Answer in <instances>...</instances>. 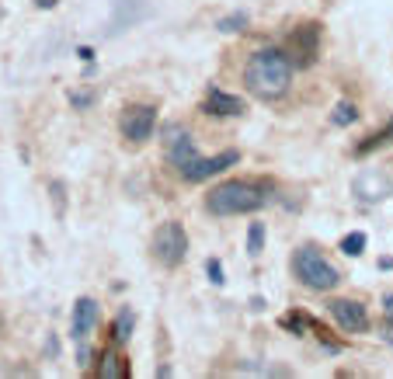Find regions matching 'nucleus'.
I'll list each match as a JSON object with an SVG mask.
<instances>
[{
    "label": "nucleus",
    "instance_id": "1",
    "mask_svg": "<svg viewBox=\"0 0 393 379\" xmlns=\"http://www.w3.org/2000/svg\"><path fill=\"white\" fill-rule=\"evenodd\" d=\"M244 87L261 97V101H275L293 87V63L286 52L278 49H258L244 67Z\"/></svg>",
    "mask_w": 393,
    "mask_h": 379
},
{
    "label": "nucleus",
    "instance_id": "2",
    "mask_svg": "<svg viewBox=\"0 0 393 379\" xmlns=\"http://www.w3.org/2000/svg\"><path fill=\"white\" fill-rule=\"evenodd\" d=\"M265 188L254 181H223L205 195V209L212 216H244L265 205Z\"/></svg>",
    "mask_w": 393,
    "mask_h": 379
},
{
    "label": "nucleus",
    "instance_id": "3",
    "mask_svg": "<svg viewBox=\"0 0 393 379\" xmlns=\"http://www.w3.org/2000/svg\"><path fill=\"white\" fill-rule=\"evenodd\" d=\"M293 272H296V279L306 286V289H313V292H330L334 286L341 282V272L334 268L317 247H300L296 254H293Z\"/></svg>",
    "mask_w": 393,
    "mask_h": 379
},
{
    "label": "nucleus",
    "instance_id": "4",
    "mask_svg": "<svg viewBox=\"0 0 393 379\" xmlns=\"http://www.w3.org/2000/svg\"><path fill=\"white\" fill-rule=\"evenodd\" d=\"M150 251H153V257H157L164 268H178V264L185 261V254H188V233H185V227L175 223V220L160 223L157 233H153Z\"/></svg>",
    "mask_w": 393,
    "mask_h": 379
},
{
    "label": "nucleus",
    "instance_id": "5",
    "mask_svg": "<svg viewBox=\"0 0 393 379\" xmlns=\"http://www.w3.org/2000/svg\"><path fill=\"white\" fill-rule=\"evenodd\" d=\"M122 136L129 143H146L153 136V126H157V108L153 104H133L122 112Z\"/></svg>",
    "mask_w": 393,
    "mask_h": 379
},
{
    "label": "nucleus",
    "instance_id": "6",
    "mask_svg": "<svg viewBox=\"0 0 393 379\" xmlns=\"http://www.w3.org/2000/svg\"><path fill=\"white\" fill-rule=\"evenodd\" d=\"M240 160V153L237 150H223V153H216V157H195L188 168H181L178 174L185 178V181H205V178H212V174H223L227 168H234Z\"/></svg>",
    "mask_w": 393,
    "mask_h": 379
},
{
    "label": "nucleus",
    "instance_id": "7",
    "mask_svg": "<svg viewBox=\"0 0 393 379\" xmlns=\"http://www.w3.org/2000/svg\"><path fill=\"white\" fill-rule=\"evenodd\" d=\"M327 310H330L334 323H338L341 331H348V334H359V331L369 328V313H366V306L355 303V299H334Z\"/></svg>",
    "mask_w": 393,
    "mask_h": 379
},
{
    "label": "nucleus",
    "instance_id": "8",
    "mask_svg": "<svg viewBox=\"0 0 393 379\" xmlns=\"http://www.w3.org/2000/svg\"><path fill=\"white\" fill-rule=\"evenodd\" d=\"M98 328V303L91 299V296H80L77 303H74V320H70V334H74V341L77 345H87V338H91V331Z\"/></svg>",
    "mask_w": 393,
    "mask_h": 379
},
{
    "label": "nucleus",
    "instance_id": "9",
    "mask_svg": "<svg viewBox=\"0 0 393 379\" xmlns=\"http://www.w3.org/2000/svg\"><path fill=\"white\" fill-rule=\"evenodd\" d=\"M202 108H205L209 115H216V119H234V115H244L247 104H244V97H237V94H227V91H219V87H209Z\"/></svg>",
    "mask_w": 393,
    "mask_h": 379
},
{
    "label": "nucleus",
    "instance_id": "10",
    "mask_svg": "<svg viewBox=\"0 0 393 379\" xmlns=\"http://www.w3.org/2000/svg\"><path fill=\"white\" fill-rule=\"evenodd\" d=\"M98 376H101V379H122V376H129V365H126L115 352H108V355H101Z\"/></svg>",
    "mask_w": 393,
    "mask_h": 379
},
{
    "label": "nucleus",
    "instance_id": "11",
    "mask_svg": "<svg viewBox=\"0 0 393 379\" xmlns=\"http://www.w3.org/2000/svg\"><path fill=\"white\" fill-rule=\"evenodd\" d=\"M133 323H136V313L126 306V310H119V317H115V328H111V338H115L119 345H126L129 338H133Z\"/></svg>",
    "mask_w": 393,
    "mask_h": 379
},
{
    "label": "nucleus",
    "instance_id": "12",
    "mask_svg": "<svg viewBox=\"0 0 393 379\" xmlns=\"http://www.w3.org/2000/svg\"><path fill=\"white\" fill-rule=\"evenodd\" d=\"M261 251H265V223H251V230H247V254L258 257Z\"/></svg>",
    "mask_w": 393,
    "mask_h": 379
},
{
    "label": "nucleus",
    "instance_id": "13",
    "mask_svg": "<svg viewBox=\"0 0 393 379\" xmlns=\"http://www.w3.org/2000/svg\"><path fill=\"white\" fill-rule=\"evenodd\" d=\"M216 28H219V32H227V35H230V32H240V28H247V14H244V11L227 14V18H219V21H216Z\"/></svg>",
    "mask_w": 393,
    "mask_h": 379
},
{
    "label": "nucleus",
    "instance_id": "14",
    "mask_svg": "<svg viewBox=\"0 0 393 379\" xmlns=\"http://www.w3.org/2000/svg\"><path fill=\"white\" fill-rule=\"evenodd\" d=\"M355 119H359V112H355L352 101H341L338 108H334V126H352Z\"/></svg>",
    "mask_w": 393,
    "mask_h": 379
},
{
    "label": "nucleus",
    "instance_id": "15",
    "mask_svg": "<svg viewBox=\"0 0 393 379\" xmlns=\"http://www.w3.org/2000/svg\"><path fill=\"white\" fill-rule=\"evenodd\" d=\"M341 251H345L348 257H359V254L366 251V233H348V237L341 240Z\"/></svg>",
    "mask_w": 393,
    "mask_h": 379
},
{
    "label": "nucleus",
    "instance_id": "16",
    "mask_svg": "<svg viewBox=\"0 0 393 379\" xmlns=\"http://www.w3.org/2000/svg\"><path fill=\"white\" fill-rule=\"evenodd\" d=\"M205 275H209V282H212V286H223V282H227V279H223V264H219L216 257H209V261H205Z\"/></svg>",
    "mask_w": 393,
    "mask_h": 379
},
{
    "label": "nucleus",
    "instance_id": "17",
    "mask_svg": "<svg viewBox=\"0 0 393 379\" xmlns=\"http://www.w3.org/2000/svg\"><path fill=\"white\" fill-rule=\"evenodd\" d=\"M386 313L393 317V296H386Z\"/></svg>",
    "mask_w": 393,
    "mask_h": 379
}]
</instances>
